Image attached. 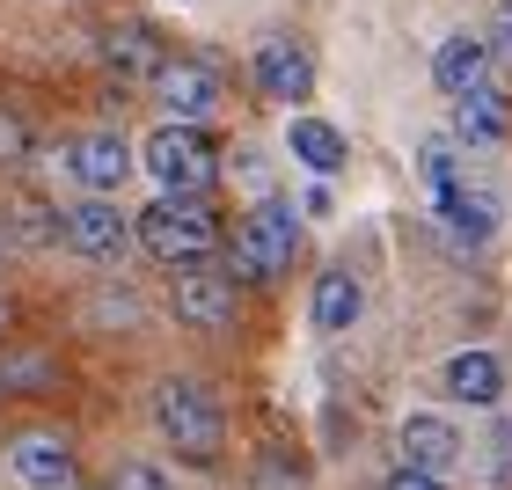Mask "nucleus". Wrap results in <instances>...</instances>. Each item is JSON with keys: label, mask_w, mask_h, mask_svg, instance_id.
<instances>
[{"label": "nucleus", "mask_w": 512, "mask_h": 490, "mask_svg": "<svg viewBox=\"0 0 512 490\" xmlns=\"http://www.w3.org/2000/svg\"><path fill=\"white\" fill-rule=\"evenodd\" d=\"M8 220H15V242H52L59 235V213H52V205H30V198H22Z\"/></svg>", "instance_id": "20"}, {"label": "nucleus", "mask_w": 512, "mask_h": 490, "mask_svg": "<svg viewBox=\"0 0 512 490\" xmlns=\"http://www.w3.org/2000/svg\"><path fill=\"white\" fill-rule=\"evenodd\" d=\"M417 169H425L432 198H454V191H461V183H454V147H447V139H432V147L417 154Z\"/></svg>", "instance_id": "19"}, {"label": "nucleus", "mask_w": 512, "mask_h": 490, "mask_svg": "<svg viewBox=\"0 0 512 490\" xmlns=\"http://www.w3.org/2000/svg\"><path fill=\"white\" fill-rule=\"evenodd\" d=\"M139 169L154 176L161 198H205V183L220 176V147L205 139V125H154L139 139Z\"/></svg>", "instance_id": "1"}, {"label": "nucleus", "mask_w": 512, "mask_h": 490, "mask_svg": "<svg viewBox=\"0 0 512 490\" xmlns=\"http://www.w3.org/2000/svg\"><path fill=\"white\" fill-rule=\"evenodd\" d=\"M359 315H366V286H359L352 271H322L315 278V330L322 337H344Z\"/></svg>", "instance_id": "15"}, {"label": "nucleus", "mask_w": 512, "mask_h": 490, "mask_svg": "<svg viewBox=\"0 0 512 490\" xmlns=\"http://www.w3.org/2000/svg\"><path fill=\"white\" fill-rule=\"evenodd\" d=\"M154 425H161V439H169L183 461H213L220 439H227V417L213 403V388H198V381H161Z\"/></svg>", "instance_id": "4"}, {"label": "nucleus", "mask_w": 512, "mask_h": 490, "mask_svg": "<svg viewBox=\"0 0 512 490\" xmlns=\"http://www.w3.org/2000/svg\"><path fill=\"white\" fill-rule=\"evenodd\" d=\"M491 59H512V0H498V15H491Z\"/></svg>", "instance_id": "23"}, {"label": "nucleus", "mask_w": 512, "mask_h": 490, "mask_svg": "<svg viewBox=\"0 0 512 490\" xmlns=\"http://www.w3.org/2000/svg\"><path fill=\"white\" fill-rule=\"evenodd\" d=\"M110 490H176V483L161 476L154 461H118V476H110Z\"/></svg>", "instance_id": "22"}, {"label": "nucleus", "mask_w": 512, "mask_h": 490, "mask_svg": "<svg viewBox=\"0 0 512 490\" xmlns=\"http://www.w3.org/2000/svg\"><path fill=\"white\" fill-rule=\"evenodd\" d=\"M432 81L447 88V96H469V88H483V81H491V44L469 37V30L447 37V44L432 52Z\"/></svg>", "instance_id": "12"}, {"label": "nucleus", "mask_w": 512, "mask_h": 490, "mask_svg": "<svg viewBox=\"0 0 512 490\" xmlns=\"http://www.w3.org/2000/svg\"><path fill=\"white\" fill-rule=\"evenodd\" d=\"M256 88H264L271 103H308L315 59L300 52V44H264V52H256Z\"/></svg>", "instance_id": "11"}, {"label": "nucleus", "mask_w": 512, "mask_h": 490, "mask_svg": "<svg viewBox=\"0 0 512 490\" xmlns=\"http://www.w3.org/2000/svg\"><path fill=\"white\" fill-rule=\"evenodd\" d=\"M381 490H447V483H439V476H425V469H395Z\"/></svg>", "instance_id": "24"}, {"label": "nucleus", "mask_w": 512, "mask_h": 490, "mask_svg": "<svg viewBox=\"0 0 512 490\" xmlns=\"http://www.w3.org/2000/svg\"><path fill=\"white\" fill-rule=\"evenodd\" d=\"M286 147H293V161H300L308 176H337V169H344V132L322 125V118H293V125H286Z\"/></svg>", "instance_id": "18"}, {"label": "nucleus", "mask_w": 512, "mask_h": 490, "mask_svg": "<svg viewBox=\"0 0 512 490\" xmlns=\"http://www.w3.org/2000/svg\"><path fill=\"white\" fill-rule=\"evenodd\" d=\"M454 461H461V432L447 417H403V469L439 476V469H454Z\"/></svg>", "instance_id": "13"}, {"label": "nucleus", "mask_w": 512, "mask_h": 490, "mask_svg": "<svg viewBox=\"0 0 512 490\" xmlns=\"http://www.w3.org/2000/svg\"><path fill=\"white\" fill-rule=\"evenodd\" d=\"M59 169L74 176L88 198H118L125 176L139 169V154H132L125 132H81V139H66V147H59Z\"/></svg>", "instance_id": "5"}, {"label": "nucleus", "mask_w": 512, "mask_h": 490, "mask_svg": "<svg viewBox=\"0 0 512 490\" xmlns=\"http://www.w3.org/2000/svg\"><path fill=\"white\" fill-rule=\"evenodd\" d=\"M154 96H161V110H169L176 125H205L220 110V66H205V59H161L154 66Z\"/></svg>", "instance_id": "7"}, {"label": "nucleus", "mask_w": 512, "mask_h": 490, "mask_svg": "<svg viewBox=\"0 0 512 490\" xmlns=\"http://www.w3.org/2000/svg\"><path fill=\"white\" fill-rule=\"evenodd\" d=\"M176 315L191 322V330H227V322H235V271L176 264Z\"/></svg>", "instance_id": "8"}, {"label": "nucleus", "mask_w": 512, "mask_h": 490, "mask_svg": "<svg viewBox=\"0 0 512 490\" xmlns=\"http://www.w3.org/2000/svg\"><path fill=\"white\" fill-rule=\"evenodd\" d=\"M66 490H74V483H66Z\"/></svg>", "instance_id": "25"}, {"label": "nucleus", "mask_w": 512, "mask_h": 490, "mask_svg": "<svg viewBox=\"0 0 512 490\" xmlns=\"http://www.w3.org/2000/svg\"><path fill=\"white\" fill-rule=\"evenodd\" d=\"M59 242L74 256H88V264H118L139 235H132V213L118 198H81L74 213H59Z\"/></svg>", "instance_id": "6"}, {"label": "nucleus", "mask_w": 512, "mask_h": 490, "mask_svg": "<svg viewBox=\"0 0 512 490\" xmlns=\"http://www.w3.org/2000/svg\"><path fill=\"white\" fill-rule=\"evenodd\" d=\"M293 249H300V213L286 198H264L256 213L235 227V249H227V271L242 286H271V278L293 271Z\"/></svg>", "instance_id": "3"}, {"label": "nucleus", "mask_w": 512, "mask_h": 490, "mask_svg": "<svg viewBox=\"0 0 512 490\" xmlns=\"http://www.w3.org/2000/svg\"><path fill=\"white\" fill-rule=\"evenodd\" d=\"M454 139H469V147H498V139H512V96L505 88H469V96H454Z\"/></svg>", "instance_id": "10"}, {"label": "nucleus", "mask_w": 512, "mask_h": 490, "mask_svg": "<svg viewBox=\"0 0 512 490\" xmlns=\"http://www.w3.org/2000/svg\"><path fill=\"white\" fill-rule=\"evenodd\" d=\"M103 59H110V74H118V81H154L161 37L147 30V22H118V30L103 37Z\"/></svg>", "instance_id": "16"}, {"label": "nucleus", "mask_w": 512, "mask_h": 490, "mask_svg": "<svg viewBox=\"0 0 512 490\" xmlns=\"http://www.w3.org/2000/svg\"><path fill=\"white\" fill-rule=\"evenodd\" d=\"M30 161V125H22V110H0V169H22Z\"/></svg>", "instance_id": "21"}, {"label": "nucleus", "mask_w": 512, "mask_h": 490, "mask_svg": "<svg viewBox=\"0 0 512 490\" xmlns=\"http://www.w3.org/2000/svg\"><path fill=\"white\" fill-rule=\"evenodd\" d=\"M8 469L30 490H66V483H74V447H66L59 432H22L8 447Z\"/></svg>", "instance_id": "9"}, {"label": "nucleus", "mask_w": 512, "mask_h": 490, "mask_svg": "<svg viewBox=\"0 0 512 490\" xmlns=\"http://www.w3.org/2000/svg\"><path fill=\"white\" fill-rule=\"evenodd\" d=\"M132 235L139 249L154 256V264H205V256L220 249V220H213V205L205 198H154L147 213L132 220Z\"/></svg>", "instance_id": "2"}, {"label": "nucleus", "mask_w": 512, "mask_h": 490, "mask_svg": "<svg viewBox=\"0 0 512 490\" xmlns=\"http://www.w3.org/2000/svg\"><path fill=\"white\" fill-rule=\"evenodd\" d=\"M447 395H454V403L491 410L498 395H505V366H498L491 352H454V359H447Z\"/></svg>", "instance_id": "17"}, {"label": "nucleus", "mask_w": 512, "mask_h": 490, "mask_svg": "<svg viewBox=\"0 0 512 490\" xmlns=\"http://www.w3.org/2000/svg\"><path fill=\"white\" fill-rule=\"evenodd\" d=\"M439 220H447V249H483L498 235V205L483 198V191H454V198H439Z\"/></svg>", "instance_id": "14"}]
</instances>
